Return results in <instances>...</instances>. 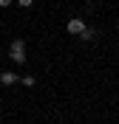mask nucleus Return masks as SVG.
<instances>
[{
  "label": "nucleus",
  "instance_id": "f257e3e1",
  "mask_svg": "<svg viewBox=\"0 0 119 124\" xmlns=\"http://www.w3.org/2000/svg\"><path fill=\"white\" fill-rule=\"evenodd\" d=\"M9 56H11L17 65H23V62H26V42H23V39H14V42H11V48H9Z\"/></svg>",
  "mask_w": 119,
  "mask_h": 124
},
{
  "label": "nucleus",
  "instance_id": "f03ea898",
  "mask_svg": "<svg viewBox=\"0 0 119 124\" xmlns=\"http://www.w3.org/2000/svg\"><path fill=\"white\" fill-rule=\"evenodd\" d=\"M65 28H68V34H74V37H82V31H85L88 25L82 23L79 17H71V20H68V25H65Z\"/></svg>",
  "mask_w": 119,
  "mask_h": 124
},
{
  "label": "nucleus",
  "instance_id": "7ed1b4c3",
  "mask_svg": "<svg viewBox=\"0 0 119 124\" xmlns=\"http://www.w3.org/2000/svg\"><path fill=\"white\" fill-rule=\"evenodd\" d=\"M17 79H20V76H17V73H14V70H3V73H0V85H14V82H17Z\"/></svg>",
  "mask_w": 119,
  "mask_h": 124
},
{
  "label": "nucleus",
  "instance_id": "20e7f679",
  "mask_svg": "<svg viewBox=\"0 0 119 124\" xmlns=\"http://www.w3.org/2000/svg\"><path fill=\"white\" fill-rule=\"evenodd\" d=\"M20 82H23L26 87H34V85H37V79H34V76H23V79H20Z\"/></svg>",
  "mask_w": 119,
  "mask_h": 124
},
{
  "label": "nucleus",
  "instance_id": "39448f33",
  "mask_svg": "<svg viewBox=\"0 0 119 124\" xmlns=\"http://www.w3.org/2000/svg\"><path fill=\"white\" fill-rule=\"evenodd\" d=\"M94 37H96L94 28H85V31H82V39H94Z\"/></svg>",
  "mask_w": 119,
  "mask_h": 124
},
{
  "label": "nucleus",
  "instance_id": "423d86ee",
  "mask_svg": "<svg viewBox=\"0 0 119 124\" xmlns=\"http://www.w3.org/2000/svg\"><path fill=\"white\" fill-rule=\"evenodd\" d=\"M31 3H34V0H17V6H20V8H28Z\"/></svg>",
  "mask_w": 119,
  "mask_h": 124
},
{
  "label": "nucleus",
  "instance_id": "0eeeda50",
  "mask_svg": "<svg viewBox=\"0 0 119 124\" xmlns=\"http://www.w3.org/2000/svg\"><path fill=\"white\" fill-rule=\"evenodd\" d=\"M11 3H14V0H0V6H3V8H9Z\"/></svg>",
  "mask_w": 119,
  "mask_h": 124
}]
</instances>
